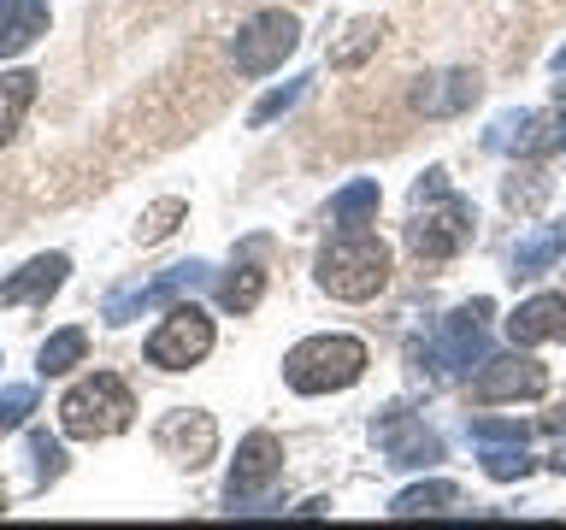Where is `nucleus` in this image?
I'll return each instance as SVG.
<instances>
[{"mask_svg":"<svg viewBox=\"0 0 566 530\" xmlns=\"http://www.w3.org/2000/svg\"><path fill=\"white\" fill-rule=\"evenodd\" d=\"M35 71H7V77H0V148H7V141L18 136V124H24V113L35 106Z\"/></svg>","mask_w":566,"mask_h":530,"instance_id":"6ab92c4d","label":"nucleus"},{"mask_svg":"<svg viewBox=\"0 0 566 530\" xmlns=\"http://www.w3.org/2000/svg\"><path fill=\"white\" fill-rule=\"evenodd\" d=\"M389 272H396V254H389L384 236H371V230L360 224H343L336 236L318 247V289H325L331 300H371L389 283Z\"/></svg>","mask_w":566,"mask_h":530,"instance_id":"f03ea898","label":"nucleus"},{"mask_svg":"<svg viewBox=\"0 0 566 530\" xmlns=\"http://www.w3.org/2000/svg\"><path fill=\"white\" fill-rule=\"evenodd\" d=\"M378 206H384V189L371 177H360V183H343L331 194V224H366L378 219Z\"/></svg>","mask_w":566,"mask_h":530,"instance_id":"412c9836","label":"nucleus"},{"mask_svg":"<svg viewBox=\"0 0 566 530\" xmlns=\"http://www.w3.org/2000/svg\"><path fill=\"white\" fill-rule=\"evenodd\" d=\"M154 448L171 459V466H207L212 448H219V424H212V413H201V406H184V413H166L154 431Z\"/></svg>","mask_w":566,"mask_h":530,"instance_id":"9d476101","label":"nucleus"},{"mask_svg":"<svg viewBox=\"0 0 566 530\" xmlns=\"http://www.w3.org/2000/svg\"><path fill=\"white\" fill-rule=\"evenodd\" d=\"M195 283H207V265H201V259H189V265H171L166 277H154V283H136V289H124V295H113V300H106V325H130L136 312H148V307H159V300H171V295L195 289Z\"/></svg>","mask_w":566,"mask_h":530,"instance_id":"ddd939ff","label":"nucleus"},{"mask_svg":"<svg viewBox=\"0 0 566 530\" xmlns=\"http://www.w3.org/2000/svg\"><path fill=\"white\" fill-rule=\"evenodd\" d=\"M30 454H35V477H60V466H65V454H60V442L53 436H30Z\"/></svg>","mask_w":566,"mask_h":530,"instance_id":"7c9ffc66","label":"nucleus"},{"mask_svg":"<svg viewBox=\"0 0 566 530\" xmlns=\"http://www.w3.org/2000/svg\"><path fill=\"white\" fill-rule=\"evenodd\" d=\"M490 312H495L490 300H472V307H454L449 318H442V330H437V342H431V378L484 365V318Z\"/></svg>","mask_w":566,"mask_h":530,"instance_id":"0eeeda50","label":"nucleus"},{"mask_svg":"<svg viewBox=\"0 0 566 530\" xmlns=\"http://www.w3.org/2000/svg\"><path fill=\"white\" fill-rule=\"evenodd\" d=\"M371 442L384 448L389 466H437L442 459V436L424 418L401 413V406H389V413L371 418Z\"/></svg>","mask_w":566,"mask_h":530,"instance_id":"1a4fd4ad","label":"nucleus"},{"mask_svg":"<svg viewBox=\"0 0 566 530\" xmlns=\"http://www.w3.org/2000/svg\"><path fill=\"white\" fill-rule=\"evenodd\" d=\"M478 95H484L478 71H424L413 83V95H407V106L419 118H460L467 106H478Z\"/></svg>","mask_w":566,"mask_h":530,"instance_id":"9b49d317","label":"nucleus"},{"mask_svg":"<svg viewBox=\"0 0 566 530\" xmlns=\"http://www.w3.org/2000/svg\"><path fill=\"white\" fill-rule=\"evenodd\" d=\"M472 442H484V448H502V442H531V424H520V418H472Z\"/></svg>","mask_w":566,"mask_h":530,"instance_id":"c756f323","label":"nucleus"},{"mask_svg":"<svg viewBox=\"0 0 566 530\" xmlns=\"http://www.w3.org/2000/svg\"><path fill=\"white\" fill-rule=\"evenodd\" d=\"M548 466H555V471L566 477V442H560V448H555V459H548Z\"/></svg>","mask_w":566,"mask_h":530,"instance_id":"473e14b6","label":"nucleus"},{"mask_svg":"<svg viewBox=\"0 0 566 530\" xmlns=\"http://www.w3.org/2000/svg\"><path fill=\"white\" fill-rule=\"evenodd\" d=\"M295 47H301V18L295 12H254L237 30V42H230V60H237L242 77H265V71H277Z\"/></svg>","mask_w":566,"mask_h":530,"instance_id":"423d86ee","label":"nucleus"},{"mask_svg":"<svg viewBox=\"0 0 566 530\" xmlns=\"http://www.w3.org/2000/svg\"><path fill=\"white\" fill-rule=\"evenodd\" d=\"M560 247H566V230H560V224L531 230V236L513 247V277H537V272H548V265L560 259Z\"/></svg>","mask_w":566,"mask_h":530,"instance_id":"aec40b11","label":"nucleus"},{"mask_svg":"<svg viewBox=\"0 0 566 530\" xmlns=\"http://www.w3.org/2000/svg\"><path fill=\"white\" fill-rule=\"evenodd\" d=\"M260 295H265V272H260V265H237V272L219 283V300L230 312H254Z\"/></svg>","mask_w":566,"mask_h":530,"instance_id":"b1692460","label":"nucleus"},{"mask_svg":"<svg viewBox=\"0 0 566 530\" xmlns=\"http://www.w3.org/2000/svg\"><path fill=\"white\" fill-rule=\"evenodd\" d=\"M307 83H313V77H290L283 88H272V95H265V100L254 106V113H248V124H254V130H265V124L283 118V113H290V106H295L301 95H307Z\"/></svg>","mask_w":566,"mask_h":530,"instance_id":"a878e982","label":"nucleus"},{"mask_svg":"<svg viewBox=\"0 0 566 530\" xmlns=\"http://www.w3.org/2000/svg\"><path fill=\"white\" fill-rule=\"evenodd\" d=\"M484 471L495 477V484H513V477H525V471H531L525 442H502V448H490V454H484Z\"/></svg>","mask_w":566,"mask_h":530,"instance_id":"cd10ccee","label":"nucleus"},{"mask_svg":"<svg viewBox=\"0 0 566 530\" xmlns=\"http://www.w3.org/2000/svg\"><path fill=\"white\" fill-rule=\"evenodd\" d=\"M548 389V365L543 360H531L525 348H513V353H495V360L478 365V378H472V395L495 406V401H537Z\"/></svg>","mask_w":566,"mask_h":530,"instance_id":"6e6552de","label":"nucleus"},{"mask_svg":"<svg viewBox=\"0 0 566 530\" xmlns=\"http://www.w3.org/2000/svg\"><path fill=\"white\" fill-rule=\"evenodd\" d=\"M371 353L360 336H343V330H325V336H307L283 353V383L295 395H336V389H354L366 378Z\"/></svg>","mask_w":566,"mask_h":530,"instance_id":"7ed1b4c3","label":"nucleus"},{"mask_svg":"<svg viewBox=\"0 0 566 530\" xmlns=\"http://www.w3.org/2000/svg\"><path fill=\"white\" fill-rule=\"evenodd\" d=\"M65 272H71L65 254H35L24 272H12L7 283H0V307H30V300H48L65 283Z\"/></svg>","mask_w":566,"mask_h":530,"instance_id":"2eb2a0df","label":"nucleus"},{"mask_svg":"<svg viewBox=\"0 0 566 530\" xmlns=\"http://www.w3.org/2000/svg\"><path fill=\"white\" fill-rule=\"evenodd\" d=\"M48 35V0H0V60H18Z\"/></svg>","mask_w":566,"mask_h":530,"instance_id":"dca6fc26","label":"nucleus"},{"mask_svg":"<svg viewBox=\"0 0 566 530\" xmlns=\"http://www.w3.org/2000/svg\"><path fill=\"white\" fill-rule=\"evenodd\" d=\"M35 413V383H12V389H0V436L18 431Z\"/></svg>","mask_w":566,"mask_h":530,"instance_id":"c85d7f7f","label":"nucleus"},{"mask_svg":"<svg viewBox=\"0 0 566 530\" xmlns=\"http://www.w3.org/2000/svg\"><path fill=\"white\" fill-rule=\"evenodd\" d=\"M454 501H460V489L449 477H431V484L401 489L396 501H389V519H442V512H454Z\"/></svg>","mask_w":566,"mask_h":530,"instance_id":"f3484780","label":"nucleus"},{"mask_svg":"<svg viewBox=\"0 0 566 530\" xmlns=\"http://www.w3.org/2000/svg\"><path fill=\"white\" fill-rule=\"evenodd\" d=\"M472 230H478L472 201L449 189V171L431 166L413 183V224H407V247H413L419 259L442 265V259H454L460 247L472 242Z\"/></svg>","mask_w":566,"mask_h":530,"instance_id":"f257e3e1","label":"nucleus"},{"mask_svg":"<svg viewBox=\"0 0 566 530\" xmlns=\"http://www.w3.org/2000/svg\"><path fill=\"white\" fill-rule=\"evenodd\" d=\"M548 189H555V177H543L537 166H525V171H513L507 177V206L513 212H543V201H548Z\"/></svg>","mask_w":566,"mask_h":530,"instance_id":"393cba45","label":"nucleus"},{"mask_svg":"<svg viewBox=\"0 0 566 530\" xmlns=\"http://www.w3.org/2000/svg\"><path fill=\"white\" fill-rule=\"evenodd\" d=\"M384 18H354V24L343 30V42H331V71H360L371 53H378L384 42Z\"/></svg>","mask_w":566,"mask_h":530,"instance_id":"a211bd4d","label":"nucleus"},{"mask_svg":"<svg viewBox=\"0 0 566 530\" xmlns=\"http://www.w3.org/2000/svg\"><path fill=\"white\" fill-rule=\"evenodd\" d=\"M212 342H219V330H212V318L195 307V300H177V307L159 318V330L148 336V365L159 371H189L201 365Z\"/></svg>","mask_w":566,"mask_h":530,"instance_id":"39448f33","label":"nucleus"},{"mask_svg":"<svg viewBox=\"0 0 566 530\" xmlns=\"http://www.w3.org/2000/svg\"><path fill=\"white\" fill-rule=\"evenodd\" d=\"M507 336H513V348L566 342V295H531L525 307H513Z\"/></svg>","mask_w":566,"mask_h":530,"instance_id":"4468645a","label":"nucleus"},{"mask_svg":"<svg viewBox=\"0 0 566 530\" xmlns=\"http://www.w3.org/2000/svg\"><path fill=\"white\" fill-rule=\"evenodd\" d=\"M83 348H88V330L77 325H65V330H53L42 353H35V365H42V378H65L71 365H83Z\"/></svg>","mask_w":566,"mask_h":530,"instance_id":"4be33fe9","label":"nucleus"},{"mask_svg":"<svg viewBox=\"0 0 566 530\" xmlns=\"http://www.w3.org/2000/svg\"><path fill=\"white\" fill-rule=\"evenodd\" d=\"M543 431H555V436H566V406H560V413H548V418H543Z\"/></svg>","mask_w":566,"mask_h":530,"instance_id":"2f4dec72","label":"nucleus"},{"mask_svg":"<svg viewBox=\"0 0 566 530\" xmlns=\"http://www.w3.org/2000/svg\"><path fill=\"white\" fill-rule=\"evenodd\" d=\"M531 118H537V113H502V118H495L490 130H484V148H490V153H502V148H520V153H525Z\"/></svg>","mask_w":566,"mask_h":530,"instance_id":"bb28decb","label":"nucleus"},{"mask_svg":"<svg viewBox=\"0 0 566 530\" xmlns=\"http://www.w3.org/2000/svg\"><path fill=\"white\" fill-rule=\"evenodd\" d=\"M555 71H566V47H560V53H555Z\"/></svg>","mask_w":566,"mask_h":530,"instance_id":"72a5a7b5","label":"nucleus"},{"mask_svg":"<svg viewBox=\"0 0 566 530\" xmlns=\"http://www.w3.org/2000/svg\"><path fill=\"white\" fill-rule=\"evenodd\" d=\"M184 219H189V201H177V194H166V201H154V206L136 219V242H142V247L166 242V236H171V230L184 224Z\"/></svg>","mask_w":566,"mask_h":530,"instance_id":"5701e85b","label":"nucleus"},{"mask_svg":"<svg viewBox=\"0 0 566 530\" xmlns=\"http://www.w3.org/2000/svg\"><path fill=\"white\" fill-rule=\"evenodd\" d=\"M277 471H283V442L254 431L237 448V466H230V501H254V495H265L277 484Z\"/></svg>","mask_w":566,"mask_h":530,"instance_id":"f8f14e48","label":"nucleus"},{"mask_svg":"<svg viewBox=\"0 0 566 530\" xmlns=\"http://www.w3.org/2000/svg\"><path fill=\"white\" fill-rule=\"evenodd\" d=\"M130 413H136L130 383L113 378V371H95V378H83L77 389H65L60 431L71 442H106V436H118L124 424H130Z\"/></svg>","mask_w":566,"mask_h":530,"instance_id":"20e7f679","label":"nucleus"}]
</instances>
